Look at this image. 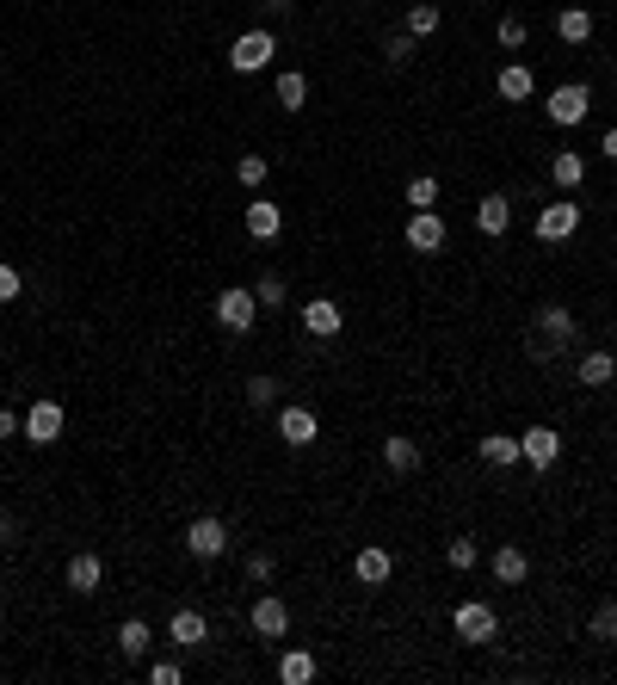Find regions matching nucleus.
<instances>
[{
	"label": "nucleus",
	"instance_id": "nucleus-8",
	"mask_svg": "<svg viewBox=\"0 0 617 685\" xmlns=\"http://www.w3.org/2000/svg\"><path fill=\"white\" fill-rule=\"evenodd\" d=\"M25 439H31V445H56V439H62V402H56V395H38V402H31Z\"/></svg>",
	"mask_w": 617,
	"mask_h": 685
},
{
	"label": "nucleus",
	"instance_id": "nucleus-31",
	"mask_svg": "<svg viewBox=\"0 0 617 685\" xmlns=\"http://www.w3.org/2000/svg\"><path fill=\"white\" fill-rule=\"evenodd\" d=\"M445 562H451L457 574H469V568H476V562H482V550H476V544H469V537H451V544H445Z\"/></svg>",
	"mask_w": 617,
	"mask_h": 685
},
{
	"label": "nucleus",
	"instance_id": "nucleus-22",
	"mask_svg": "<svg viewBox=\"0 0 617 685\" xmlns=\"http://www.w3.org/2000/svg\"><path fill=\"white\" fill-rule=\"evenodd\" d=\"M278 229H284L278 204H272V198H253V204H247V235H253V241H272Z\"/></svg>",
	"mask_w": 617,
	"mask_h": 685
},
{
	"label": "nucleus",
	"instance_id": "nucleus-30",
	"mask_svg": "<svg viewBox=\"0 0 617 685\" xmlns=\"http://www.w3.org/2000/svg\"><path fill=\"white\" fill-rule=\"evenodd\" d=\"M408 204H414V210H432V204H439V179H432V173H414V179H408Z\"/></svg>",
	"mask_w": 617,
	"mask_h": 685
},
{
	"label": "nucleus",
	"instance_id": "nucleus-27",
	"mask_svg": "<svg viewBox=\"0 0 617 685\" xmlns=\"http://www.w3.org/2000/svg\"><path fill=\"white\" fill-rule=\"evenodd\" d=\"M550 179H556V192H574L580 179H587V161H580L574 149H556V161H550Z\"/></svg>",
	"mask_w": 617,
	"mask_h": 685
},
{
	"label": "nucleus",
	"instance_id": "nucleus-36",
	"mask_svg": "<svg viewBox=\"0 0 617 685\" xmlns=\"http://www.w3.org/2000/svg\"><path fill=\"white\" fill-rule=\"evenodd\" d=\"M272 574H278V562H272L266 550H253V556H247V581H253V587H266Z\"/></svg>",
	"mask_w": 617,
	"mask_h": 685
},
{
	"label": "nucleus",
	"instance_id": "nucleus-28",
	"mask_svg": "<svg viewBox=\"0 0 617 685\" xmlns=\"http://www.w3.org/2000/svg\"><path fill=\"white\" fill-rule=\"evenodd\" d=\"M278 105H284V112H303V105H309V75L284 68V75H278Z\"/></svg>",
	"mask_w": 617,
	"mask_h": 685
},
{
	"label": "nucleus",
	"instance_id": "nucleus-35",
	"mask_svg": "<svg viewBox=\"0 0 617 685\" xmlns=\"http://www.w3.org/2000/svg\"><path fill=\"white\" fill-rule=\"evenodd\" d=\"M247 402L253 408H272L278 402V377H247Z\"/></svg>",
	"mask_w": 617,
	"mask_h": 685
},
{
	"label": "nucleus",
	"instance_id": "nucleus-34",
	"mask_svg": "<svg viewBox=\"0 0 617 685\" xmlns=\"http://www.w3.org/2000/svg\"><path fill=\"white\" fill-rule=\"evenodd\" d=\"M494 38H500V50H525L531 31H525V19H500V25H494Z\"/></svg>",
	"mask_w": 617,
	"mask_h": 685
},
{
	"label": "nucleus",
	"instance_id": "nucleus-39",
	"mask_svg": "<svg viewBox=\"0 0 617 685\" xmlns=\"http://www.w3.org/2000/svg\"><path fill=\"white\" fill-rule=\"evenodd\" d=\"M19 291H25V278H19V272H13L7 260H0V303H13Z\"/></svg>",
	"mask_w": 617,
	"mask_h": 685
},
{
	"label": "nucleus",
	"instance_id": "nucleus-11",
	"mask_svg": "<svg viewBox=\"0 0 617 685\" xmlns=\"http://www.w3.org/2000/svg\"><path fill=\"white\" fill-rule=\"evenodd\" d=\"M519 457L531 463V470H556V457H562V432H556V426H531L525 439H519Z\"/></svg>",
	"mask_w": 617,
	"mask_h": 685
},
{
	"label": "nucleus",
	"instance_id": "nucleus-2",
	"mask_svg": "<svg viewBox=\"0 0 617 685\" xmlns=\"http://www.w3.org/2000/svg\"><path fill=\"white\" fill-rule=\"evenodd\" d=\"M272 56H278V38L266 25L241 31V38L229 44V68H235V75H260V68H272Z\"/></svg>",
	"mask_w": 617,
	"mask_h": 685
},
{
	"label": "nucleus",
	"instance_id": "nucleus-1",
	"mask_svg": "<svg viewBox=\"0 0 617 685\" xmlns=\"http://www.w3.org/2000/svg\"><path fill=\"white\" fill-rule=\"evenodd\" d=\"M562 346H574V315H568L562 303H543V309L531 315V358H550V352H562Z\"/></svg>",
	"mask_w": 617,
	"mask_h": 685
},
{
	"label": "nucleus",
	"instance_id": "nucleus-23",
	"mask_svg": "<svg viewBox=\"0 0 617 685\" xmlns=\"http://www.w3.org/2000/svg\"><path fill=\"white\" fill-rule=\"evenodd\" d=\"M149 648H155V630L142 624V618H124V624H118V655L142 661V655H149Z\"/></svg>",
	"mask_w": 617,
	"mask_h": 685
},
{
	"label": "nucleus",
	"instance_id": "nucleus-4",
	"mask_svg": "<svg viewBox=\"0 0 617 685\" xmlns=\"http://www.w3.org/2000/svg\"><path fill=\"white\" fill-rule=\"evenodd\" d=\"M216 321H223L229 334H247L253 321H260V297H253L247 284H229V291H216Z\"/></svg>",
	"mask_w": 617,
	"mask_h": 685
},
{
	"label": "nucleus",
	"instance_id": "nucleus-38",
	"mask_svg": "<svg viewBox=\"0 0 617 685\" xmlns=\"http://www.w3.org/2000/svg\"><path fill=\"white\" fill-rule=\"evenodd\" d=\"M383 56H389V62H408V56H414V31H389Z\"/></svg>",
	"mask_w": 617,
	"mask_h": 685
},
{
	"label": "nucleus",
	"instance_id": "nucleus-24",
	"mask_svg": "<svg viewBox=\"0 0 617 685\" xmlns=\"http://www.w3.org/2000/svg\"><path fill=\"white\" fill-rule=\"evenodd\" d=\"M321 667H315V655H309V648H284V655H278V679L284 685H309Z\"/></svg>",
	"mask_w": 617,
	"mask_h": 685
},
{
	"label": "nucleus",
	"instance_id": "nucleus-7",
	"mask_svg": "<svg viewBox=\"0 0 617 685\" xmlns=\"http://www.w3.org/2000/svg\"><path fill=\"white\" fill-rule=\"evenodd\" d=\"M186 550H192L198 562L229 556V525H223V519H192V525H186Z\"/></svg>",
	"mask_w": 617,
	"mask_h": 685
},
{
	"label": "nucleus",
	"instance_id": "nucleus-21",
	"mask_svg": "<svg viewBox=\"0 0 617 685\" xmlns=\"http://www.w3.org/2000/svg\"><path fill=\"white\" fill-rule=\"evenodd\" d=\"M476 457L488 463V470H513V463H525L519 457V439H506V432H488V439L476 445Z\"/></svg>",
	"mask_w": 617,
	"mask_h": 685
},
{
	"label": "nucleus",
	"instance_id": "nucleus-32",
	"mask_svg": "<svg viewBox=\"0 0 617 685\" xmlns=\"http://www.w3.org/2000/svg\"><path fill=\"white\" fill-rule=\"evenodd\" d=\"M266 173H272V161H266V155H241V167H235V179H241V186H253V192L266 186Z\"/></svg>",
	"mask_w": 617,
	"mask_h": 685
},
{
	"label": "nucleus",
	"instance_id": "nucleus-40",
	"mask_svg": "<svg viewBox=\"0 0 617 685\" xmlns=\"http://www.w3.org/2000/svg\"><path fill=\"white\" fill-rule=\"evenodd\" d=\"M149 679H155V685H179V679H186V667H179V661H155Z\"/></svg>",
	"mask_w": 617,
	"mask_h": 685
},
{
	"label": "nucleus",
	"instance_id": "nucleus-10",
	"mask_svg": "<svg viewBox=\"0 0 617 685\" xmlns=\"http://www.w3.org/2000/svg\"><path fill=\"white\" fill-rule=\"evenodd\" d=\"M247 624H253V636L278 642V636L290 630V605H284L278 593H260V599H253V611H247Z\"/></svg>",
	"mask_w": 617,
	"mask_h": 685
},
{
	"label": "nucleus",
	"instance_id": "nucleus-33",
	"mask_svg": "<svg viewBox=\"0 0 617 685\" xmlns=\"http://www.w3.org/2000/svg\"><path fill=\"white\" fill-rule=\"evenodd\" d=\"M253 297H260V309H284V278H278V272H266L260 284H253Z\"/></svg>",
	"mask_w": 617,
	"mask_h": 685
},
{
	"label": "nucleus",
	"instance_id": "nucleus-18",
	"mask_svg": "<svg viewBox=\"0 0 617 685\" xmlns=\"http://www.w3.org/2000/svg\"><path fill=\"white\" fill-rule=\"evenodd\" d=\"M488 568H494V581H500V587H519L525 574H531V556H525L519 544H500V550L488 556Z\"/></svg>",
	"mask_w": 617,
	"mask_h": 685
},
{
	"label": "nucleus",
	"instance_id": "nucleus-43",
	"mask_svg": "<svg viewBox=\"0 0 617 685\" xmlns=\"http://www.w3.org/2000/svg\"><path fill=\"white\" fill-rule=\"evenodd\" d=\"M599 149H605V161H617V130H605V142H599Z\"/></svg>",
	"mask_w": 617,
	"mask_h": 685
},
{
	"label": "nucleus",
	"instance_id": "nucleus-20",
	"mask_svg": "<svg viewBox=\"0 0 617 685\" xmlns=\"http://www.w3.org/2000/svg\"><path fill=\"white\" fill-rule=\"evenodd\" d=\"M167 642H173V648H204V642H210V624L198 618V611H173Z\"/></svg>",
	"mask_w": 617,
	"mask_h": 685
},
{
	"label": "nucleus",
	"instance_id": "nucleus-29",
	"mask_svg": "<svg viewBox=\"0 0 617 685\" xmlns=\"http://www.w3.org/2000/svg\"><path fill=\"white\" fill-rule=\"evenodd\" d=\"M408 31H414V38H432V31H439V7H432V0H414V7H408Z\"/></svg>",
	"mask_w": 617,
	"mask_h": 685
},
{
	"label": "nucleus",
	"instance_id": "nucleus-5",
	"mask_svg": "<svg viewBox=\"0 0 617 685\" xmlns=\"http://www.w3.org/2000/svg\"><path fill=\"white\" fill-rule=\"evenodd\" d=\"M543 112H550V124H562V130H574L580 118H587L593 112V93L587 87H580V81H562L550 99H543Z\"/></svg>",
	"mask_w": 617,
	"mask_h": 685
},
{
	"label": "nucleus",
	"instance_id": "nucleus-12",
	"mask_svg": "<svg viewBox=\"0 0 617 685\" xmlns=\"http://www.w3.org/2000/svg\"><path fill=\"white\" fill-rule=\"evenodd\" d=\"M340 328H346V315H340V303H334V297H309V303H303V334L334 340Z\"/></svg>",
	"mask_w": 617,
	"mask_h": 685
},
{
	"label": "nucleus",
	"instance_id": "nucleus-25",
	"mask_svg": "<svg viewBox=\"0 0 617 685\" xmlns=\"http://www.w3.org/2000/svg\"><path fill=\"white\" fill-rule=\"evenodd\" d=\"M383 463H389L395 476H414V470H420V445L395 432V439H383Z\"/></svg>",
	"mask_w": 617,
	"mask_h": 685
},
{
	"label": "nucleus",
	"instance_id": "nucleus-6",
	"mask_svg": "<svg viewBox=\"0 0 617 685\" xmlns=\"http://www.w3.org/2000/svg\"><path fill=\"white\" fill-rule=\"evenodd\" d=\"M574 229H580V204H574V198H556V204L537 210V241H543V247H550V241H568Z\"/></svg>",
	"mask_w": 617,
	"mask_h": 685
},
{
	"label": "nucleus",
	"instance_id": "nucleus-9",
	"mask_svg": "<svg viewBox=\"0 0 617 685\" xmlns=\"http://www.w3.org/2000/svg\"><path fill=\"white\" fill-rule=\"evenodd\" d=\"M278 439H284L290 451H309V445L321 439V420H315V408H303V402H297V408H284V414H278Z\"/></svg>",
	"mask_w": 617,
	"mask_h": 685
},
{
	"label": "nucleus",
	"instance_id": "nucleus-17",
	"mask_svg": "<svg viewBox=\"0 0 617 685\" xmlns=\"http://www.w3.org/2000/svg\"><path fill=\"white\" fill-rule=\"evenodd\" d=\"M494 93H500L506 105H519V99H531V93H537V75H531L525 62H506L500 75H494Z\"/></svg>",
	"mask_w": 617,
	"mask_h": 685
},
{
	"label": "nucleus",
	"instance_id": "nucleus-13",
	"mask_svg": "<svg viewBox=\"0 0 617 685\" xmlns=\"http://www.w3.org/2000/svg\"><path fill=\"white\" fill-rule=\"evenodd\" d=\"M445 216H432V210H414L408 216V247H414V254H439V247H445Z\"/></svg>",
	"mask_w": 617,
	"mask_h": 685
},
{
	"label": "nucleus",
	"instance_id": "nucleus-15",
	"mask_svg": "<svg viewBox=\"0 0 617 685\" xmlns=\"http://www.w3.org/2000/svg\"><path fill=\"white\" fill-rule=\"evenodd\" d=\"M352 574H358V581H365V587H383L389 574H395V556H389L383 544H365V550L352 556Z\"/></svg>",
	"mask_w": 617,
	"mask_h": 685
},
{
	"label": "nucleus",
	"instance_id": "nucleus-3",
	"mask_svg": "<svg viewBox=\"0 0 617 685\" xmlns=\"http://www.w3.org/2000/svg\"><path fill=\"white\" fill-rule=\"evenodd\" d=\"M451 630H457V642H469V648H482V642H494L500 618H494V605H488V599H463V605L451 611Z\"/></svg>",
	"mask_w": 617,
	"mask_h": 685
},
{
	"label": "nucleus",
	"instance_id": "nucleus-37",
	"mask_svg": "<svg viewBox=\"0 0 617 685\" xmlns=\"http://www.w3.org/2000/svg\"><path fill=\"white\" fill-rule=\"evenodd\" d=\"M587 630H593V636H599V642H617V605H599V611H593V624H587Z\"/></svg>",
	"mask_w": 617,
	"mask_h": 685
},
{
	"label": "nucleus",
	"instance_id": "nucleus-16",
	"mask_svg": "<svg viewBox=\"0 0 617 685\" xmlns=\"http://www.w3.org/2000/svg\"><path fill=\"white\" fill-rule=\"evenodd\" d=\"M68 593H99V581H105V562L93 556V550H81V556H68Z\"/></svg>",
	"mask_w": 617,
	"mask_h": 685
},
{
	"label": "nucleus",
	"instance_id": "nucleus-26",
	"mask_svg": "<svg viewBox=\"0 0 617 685\" xmlns=\"http://www.w3.org/2000/svg\"><path fill=\"white\" fill-rule=\"evenodd\" d=\"M556 38H562V44H587V38H593V13H587V7H562V13H556Z\"/></svg>",
	"mask_w": 617,
	"mask_h": 685
},
{
	"label": "nucleus",
	"instance_id": "nucleus-14",
	"mask_svg": "<svg viewBox=\"0 0 617 685\" xmlns=\"http://www.w3.org/2000/svg\"><path fill=\"white\" fill-rule=\"evenodd\" d=\"M476 229H482V235H494V241H500V235H506V229H513V198H506V192H488V198H482V204H476Z\"/></svg>",
	"mask_w": 617,
	"mask_h": 685
},
{
	"label": "nucleus",
	"instance_id": "nucleus-19",
	"mask_svg": "<svg viewBox=\"0 0 617 685\" xmlns=\"http://www.w3.org/2000/svg\"><path fill=\"white\" fill-rule=\"evenodd\" d=\"M587 389H605L611 377H617V352L611 346H593V352H580V371H574Z\"/></svg>",
	"mask_w": 617,
	"mask_h": 685
},
{
	"label": "nucleus",
	"instance_id": "nucleus-42",
	"mask_svg": "<svg viewBox=\"0 0 617 685\" xmlns=\"http://www.w3.org/2000/svg\"><path fill=\"white\" fill-rule=\"evenodd\" d=\"M260 7H266V13H272V19H284V13H290V7H297V0H260Z\"/></svg>",
	"mask_w": 617,
	"mask_h": 685
},
{
	"label": "nucleus",
	"instance_id": "nucleus-41",
	"mask_svg": "<svg viewBox=\"0 0 617 685\" xmlns=\"http://www.w3.org/2000/svg\"><path fill=\"white\" fill-rule=\"evenodd\" d=\"M25 432V414H13V408H0V439H19Z\"/></svg>",
	"mask_w": 617,
	"mask_h": 685
}]
</instances>
